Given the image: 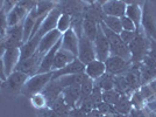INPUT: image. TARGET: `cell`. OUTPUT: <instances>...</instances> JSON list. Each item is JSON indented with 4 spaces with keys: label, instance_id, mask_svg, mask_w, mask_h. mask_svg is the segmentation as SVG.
Wrapping results in <instances>:
<instances>
[{
    "label": "cell",
    "instance_id": "obj_50",
    "mask_svg": "<svg viewBox=\"0 0 156 117\" xmlns=\"http://www.w3.org/2000/svg\"><path fill=\"white\" fill-rule=\"evenodd\" d=\"M52 2H56V1H58V0H51Z\"/></svg>",
    "mask_w": 156,
    "mask_h": 117
},
{
    "label": "cell",
    "instance_id": "obj_4",
    "mask_svg": "<svg viewBox=\"0 0 156 117\" xmlns=\"http://www.w3.org/2000/svg\"><path fill=\"white\" fill-rule=\"evenodd\" d=\"M141 28L149 39L156 40V14L149 1H146L142 6Z\"/></svg>",
    "mask_w": 156,
    "mask_h": 117
},
{
    "label": "cell",
    "instance_id": "obj_51",
    "mask_svg": "<svg viewBox=\"0 0 156 117\" xmlns=\"http://www.w3.org/2000/svg\"><path fill=\"white\" fill-rule=\"evenodd\" d=\"M155 112H156V110H155Z\"/></svg>",
    "mask_w": 156,
    "mask_h": 117
},
{
    "label": "cell",
    "instance_id": "obj_6",
    "mask_svg": "<svg viewBox=\"0 0 156 117\" xmlns=\"http://www.w3.org/2000/svg\"><path fill=\"white\" fill-rule=\"evenodd\" d=\"M93 47H94V53H96V58L100 60L105 62L108 56L111 55V48L108 40L104 34L101 27L98 22V28H97V35L96 39L93 40Z\"/></svg>",
    "mask_w": 156,
    "mask_h": 117
},
{
    "label": "cell",
    "instance_id": "obj_16",
    "mask_svg": "<svg viewBox=\"0 0 156 117\" xmlns=\"http://www.w3.org/2000/svg\"><path fill=\"white\" fill-rule=\"evenodd\" d=\"M59 15H61V12L56 7L47 14L43 21H42V24H41L39 32H37L41 36H43L44 34H47V33L52 31V29H56V25H57V20H58Z\"/></svg>",
    "mask_w": 156,
    "mask_h": 117
},
{
    "label": "cell",
    "instance_id": "obj_3",
    "mask_svg": "<svg viewBox=\"0 0 156 117\" xmlns=\"http://www.w3.org/2000/svg\"><path fill=\"white\" fill-rule=\"evenodd\" d=\"M146 34L143 31L137 29L136 35L133 39V41L128 45L130 52V61L133 62H140L143 61L144 56L148 54V49H149V42L146 40Z\"/></svg>",
    "mask_w": 156,
    "mask_h": 117
},
{
    "label": "cell",
    "instance_id": "obj_45",
    "mask_svg": "<svg viewBox=\"0 0 156 117\" xmlns=\"http://www.w3.org/2000/svg\"><path fill=\"white\" fill-rule=\"evenodd\" d=\"M84 4H86V5H93V4H96V2H98V0H82Z\"/></svg>",
    "mask_w": 156,
    "mask_h": 117
},
{
    "label": "cell",
    "instance_id": "obj_41",
    "mask_svg": "<svg viewBox=\"0 0 156 117\" xmlns=\"http://www.w3.org/2000/svg\"><path fill=\"white\" fill-rule=\"evenodd\" d=\"M0 78L5 82L7 78V75H6V70H5V66H4V61H2V58H0Z\"/></svg>",
    "mask_w": 156,
    "mask_h": 117
},
{
    "label": "cell",
    "instance_id": "obj_8",
    "mask_svg": "<svg viewBox=\"0 0 156 117\" xmlns=\"http://www.w3.org/2000/svg\"><path fill=\"white\" fill-rule=\"evenodd\" d=\"M42 58H43V55H40L37 52H35L32 56L25 58V60H20L16 68H15V70L26 73L29 76H32V75L37 73V69H39V66L41 63Z\"/></svg>",
    "mask_w": 156,
    "mask_h": 117
},
{
    "label": "cell",
    "instance_id": "obj_47",
    "mask_svg": "<svg viewBox=\"0 0 156 117\" xmlns=\"http://www.w3.org/2000/svg\"><path fill=\"white\" fill-rule=\"evenodd\" d=\"M4 7V0H0V9Z\"/></svg>",
    "mask_w": 156,
    "mask_h": 117
},
{
    "label": "cell",
    "instance_id": "obj_28",
    "mask_svg": "<svg viewBox=\"0 0 156 117\" xmlns=\"http://www.w3.org/2000/svg\"><path fill=\"white\" fill-rule=\"evenodd\" d=\"M129 101L130 103H132V107L134 109H142V108H144V105H146V100L140 94L139 89L133 90L132 95L129 96Z\"/></svg>",
    "mask_w": 156,
    "mask_h": 117
},
{
    "label": "cell",
    "instance_id": "obj_19",
    "mask_svg": "<svg viewBox=\"0 0 156 117\" xmlns=\"http://www.w3.org/2000/svg\"><path fill=\"white\" fill-rule=\"evenodd\" d=\"M80 83H75L69 87H65L63 91V98L65 104L69 107H75L78 102V98L80 95Z\"/></svg>",
    "mask_w": 156,
    "mask_h": 117
},
{
    "label": "cell",
    "instance_id": "obj_31",
    "mask_svg": "<svg viewBox=\"0 0 156 117\" xmlns=\"http://www.w3.org/2000/svg\"><path fill=\"white\" fill-rule=\"evenodd\" d=\"M7 29H8V25H7V12L4 8H1L0 9V38H1V41H5Z\"/></svg>",
    "mask_w": 156,
    "mask_h": 117
},
{
    "label": "cell",
    "instance_id": "obj_23",
    "mask_svg": "<svg viewBox=\"0 0 156 117\" xmlns=\"http://www.w3.org/2000/svg\"><path fill=\"white\" fill-rule=\"evenodd\" d=\"M113 107H114V110L119 114H121V115H124V116L128 115L129 111L132 110V108H133L129 101V96H126V95H121L119 101Z\"/></svg>",
    "mask_w": 156,
    "mask_h": 117
},
{
    "label": "cell",
    "instance_id": "obj_17",
    "mask_svg": "<svg viewBox=\"0 0 156 117\" xmlns=\"http://www.w3.org/2000/svg\"><path fill=\"white\" fill-rule=\"evenodd\" d=\"M62 39V38H61ZM61 48V40L56 45L51 47L48 52L43 55V58L41 60V63L39 66V69H37V73H48V72H52V63H54V58H55V55L56 53ZM36 73V74H37Z\"/></svg>",
    "mask_w": 156,
    "mask_h": 117
},
{
    "label": "cell",
    "instance_id": "obj_30",
    "mask_svg": "<svg viewBox=\"0 0 156 117\" xmlns=\"http://www.w3.org/2000/svg\"><path fill=\"white\" fill-rule=\"evenodd\" d=\"M114 76L112 74L108 73H105L101 77L99 78L101 82H100V88L103 90H108V89H113L114 88Z\"/></svg>",
    "mask_w": 156,
    "mask_h": 117
},
{
    "label": "cell",
    "instance_id": "obj_36",
    "mask_svg": "<svg viewBox=\"0 0 156 117\" xmlns=\"http://www.w3.org/2000/svg\"><path fill=\"white\" fill-rule=\"evenodd\" d=\"M137 32V31H136ZM136 32H130V31H121V33L119 34L120 35V39L122 40V42H125L126 45H129L130 42L133 41V39L135 38Z\"/></svg>",
    "mask_w": 156,
    "mask_h": 117
},
{
    "label": "cell",
    "instance_id": "obj_22",
    "mask_svg": "<svg viewBox=\"0 0 156 117\" xmlns=\"http://www.w3.org/2000/svg\"><path fill=\"white\" fill-rule=\"evenodd\" d=\"M97 28H98V22L94 21V19H92L91 17H86L83 20L82 24V32L87 39H90L93 42V40L96 39L97 35Z\"/></svg>",
    "mask_w": 156,
    "mask_h": 117
},
{
    "label": "cell",
    "instance_id": "obj_39",
    "mask_svg": "<svg viewBox=\"0 0 156 117\" xmlns=\"http://www.w3.org/2000/svg\"><path fill=\"white\" fill-rule=\"evenodd\" d=\"M147 109H149L151 111L156 110V95L149 97L148 100H146V105H144Z\"/></svg>",
    "mask_w": 156,
    "mask_h": 117
},
{
    "label": "cell",
    "instance_id": "obj_44",
    "mask_svg": "<svg viewBox=\"0 0 156 117\" xmlns=\"http://www.w3.org/2000/svg\"><path fill=\"white\" fill-rule=\"evenodd\" d=\"M104 117H125L124 115H121V114H119L117 111H112V112H108V114H106L104 115Z\"/></svg>",
    "mask_w": 156,
    "mask_h": 117
},
{
    "label": "cell",
    "instance_id": "obj_24",
    "mask_svg": "<svg viewBox=\"0 0 156 117\" xmlns=\"http://www.w3.org/2000/svg\"><path fill=\"white\" fill-rule=\"evenodd\" d=\"M101 21L105 24V26L107 27L108 29H111L112 32L117 33V34H120L121 31H122L120 18H117V17H110V15H104V18L101 19Z\"/></svg>",
    "mask_w": 156,
    "mask_h": 117
},
{
    "label": "cell",
    "instance_id": "obj_26",
    "mask_svg": "<svg viewBox=\"0 0 156 117\" xmlns=\"http://www.w3.org/2000/svg\"><path fill=\"white\" fill-rule=\"evenodd\" d=\"M72 27V17L69 13H61L58 20H57V25H56V29L59 32L63 33L66 32L68 29H70Z\"/></svg>",
    "mask_w": 156,
    "mask_h": 117
},
{
    "label": "cell",
    "instance_id": "obj_12",
    "mask_svg": "<svg viewBox=\"0 0 156 117\" xmlns=\"http://www.w3.org/2000/svg\"><path fill=\"white\" fill-rule=\"evenodd\" d=\"M28 78H29V75L26 73H22L20 70H14L12 74H9L7 76L6 81L4 82L2 87H6L11 90H21Z\"/></svg>",
    "mask_w": 156,
    "mask_h": 117
},
{
    "label": "cell",
    "instance_id": "obj_1",
    "mask_svg": "<svg viewBox=\"0 0 156 117\" xmlns=\"http://www.w3.org/2000/svg\"><path fill=\"white\" fill-rule=\"evenodd\" d=\"M52 81V72L48 73H37L34 74L27 80L25 85L22 87L21 92L23 95H26L28 97H30L34 94L42 92L46 89V87Z\"/></svg>",
    "mask_w": 156,
    "mask_h": 117
},
{
    "label": "cell",
    "instance_id": "obj_37",
    "mask_svg": "<svg viewBox=\"0 0 156 117\" xmlns=\"http://www.w3.org/2000/svg\"><path fill=\"white\" fill-rule=\"evenodd\" d=\"M139 91H140V94L142 95L144 100H148L149 97H151V96H154V95H155V92L151 90V88H150V87L147 85V83H144V85H140V88H139Z\"/></svg>",
    "mask_w": 156,
    "mask_h": 117
},
{
    "label": "cell",
    "instance_id": "obj_48",
    "mask_svg": "<svg viewBox=\"0 0 156 117\" xmlns=\"http://www.w3.org/2000/svg\"><path fill=\"white\" fill-rule=\"evenodd\" d=\"M11 1H12V2H13L14 5H16V4H18V2H19L20 0H11Z\"/></svg>",
    "mask_w": 156,
    "mask_h": 117
},
{
    "label": "cell",
    "instance_id": "obj_42",
    "mask_svg": "<svg viewBox=\"0 0 156 117\" xmlns=\"http://www.w3.org/2000/svg\"><path fill=\"white\" fill-rule=\"evenodd\" d=\"M6 51H7L6 42H5V41H0V58H4V55H5Z\"/></svg>",
    "mask_w": 156,
    "mask_h": 117
},
{
    "label": "cell",
    "instance_id": "obj_2",
    "mask_svg": "<svg viewBox=\"0 0 156 117\" xmlns=\"http://www.w3.org/2000/svg\"><path fill=\"white\" fill-rule=\"evenodd\" d=\"M99 25L101 27L104 34L106 35L107 40H108L111 48V55H117V56H120V58H125L127 61H130L132 56H130L128 45L122 42V40L120 39V35L117 34V33L112 32L111 29H108L107 27L105 26V24L103 21H99Z\"/></svg>",
    "mask_w": 156,
    "mask_h": 117
},
{
    "label": "cell",
    "instance_id": "obj_29",
    "mask_svg": "<svg viewBox=\"0 0 156 117\" xmlns=\"http://www.w3.org/2000/svg\"><path fill=\"white\" fill-rule=\"evenodd\" d=\"M47 97L46 95L43 94V91L42 92H37V94H34L30 96V103L34 108H36V109H44L47 105Z\"/></svg>",
    "mask_w": 156,
    "mask_h": 117
},
{
    "label": "cell",
    "instance_id": "obj_27",
    "mask_svg": "<svg viewBox=\"0 0 156 117\" xmlns=\"http://www.w3.org/2000/svg\"><path fill=\"white\" fill-rule=\"evenodd\" d=\"M121 96V94L118 90H115V88L113 89H108V90H103V94H101V98L103 101L106 102V103L111 104V105H114L119 101V98Z\"/></svg>",
    "mask_w": 156,
    "mask_h": 117
},
{
    "label": "cell",
    "instance_id": "obj_14",
    "mask_svg": "<svg viewBox=\"0 0 156 117\" xmlns=\"http://www.w3.org/2000/svg\"><path fill=\"white\" fill-rule=\"evenodd\" d=\"M4 66H5V70L6 75L8 76L9 74L15 70L16 66L20 61V48H7L6 53L2 58Z\"/></svg>",
    "mask_w": 156,
    "mask_h": 117
},
{
    "label": "cell",
    "instance_id": "obj_5",
    "mask_svg": "<svg viewBox=\"0 0 156 117\" xmlns=\"http://www.w3.org/2000/svg\"><path fill=\"white\" fill-rule=\"evenodd\" d=\"M76 34H77L78 40H79L77 58L80 62H83L84 65H87L89 62L96 60V53H94L93 42L85 36L84 34H83V32H82V29L79 32H76Z\"/></svg>",
    "mask_w": 156,
    "mask_h": 117
},
{
    "label": "cell",
    "instance_id": "obj_11",
    "mask_svg": "<svg viewBox=\"0 0 156 117\" xmlns=\"http://www.w3.org/2000/svg\"><path fill=\"white\" fill-rule=\"evenodd\" d=\"M78 45H79V40L75 29L70 28L66 32L62 34V39H61V48H63L68 52L72 53L76 58L78 55Z\"/></svg>",
    "mask_w": 156,
    "mask_h": 117
},
{
    "label": "cell",
    "instance_id": "obj_13",
    "mask_svg": "<svg viewBox=\"0 0 156 117\" xmlns=\"http://www.w3.org/2000/svg\"><path fill=\"white\" fill-rule=\"evenodd\" d=\"M85 70V65L80 62L78 58H76L73 62L65 66L64 68H61L58 70L52 72V80H57L63 76H69V75H75V74H82Z\"/></svg>",
    "mask_w": 156,
    "mask_h": 117
},
{
    "label": "cell",
    "instance_id": "obj_7",
    "mask_svg": "<svg viewBox=\"0 0 156 117\" xmlns=\"http://www.w3.org/2000/svg\"><path fill=\"white\" fill-rule=\"evenodd\" d=\"M130 61H127L125 58L117 56V55H110L108 58L105 61L106 66V73L112 75H121L129 68Z\"/></svg>",
    "mask_w": 156,
    "mask_h": 117
},
{
    "label": "cell",
    "instance_id": "obj_43",
    "mask_svg": "<svg viewBox=\"0 0 156 117\" xmlns=\"http://www.w3.org/2000/svg\"><path fill=\"white\" fill-rule=\"evenodd\" d=\"M89 117H104V115L100 112V111H98L97 109L96 110H92L90 114H89Z\"/></svg>",
    "mask_w": 156,
    "mask_h": 117
},
{
    "label": "cell",
    "instance_id": "obj_18",
    "mask_svg": "<svg viewBox=\"0 0 156 117\" xmlns=\"http://www.w3.org/2000/svg\"><path fill=\"white\" fill-rule=\"evenodd\" d=\"M76 56L72 54V53L65 51L63 48H59L56 55H55V58H54V63H52V72L54 70H58L61 68H64L65 66H68L69 63L73 62L76 60Z\"/></svg>",
    "mask_w": 156,
    "mask_h": 117
},
{
    "label": "cell",
    "instance_id": "obj_32",
    "mask_svg": "<svg viewBox=\"0 0 156 117\" xmlns=\"http://www.w3.org/2000/svg\"><path fill=\"white\" fill-rule=\"evenodd\" d=\"M128 117H156V112L147 109L146 107L142 108V109H134V108H132V110L128 114Z\"/></svg>",
    "mask_w": 156,
    "mask_h": 117
},
{
    "label": "cell",
    "instance_id": "obj_33",
    "mask_svg": "<svg viewBox=\"0 0 156 117\" xmlns=\"http://www.w3.org/2000/svg\"><path fill=\"white\" fill-rule=\"evenodd\" d=\"M92 89H93V80H91V78L87 77L85 75L83 81L80 82V92H82V95L89 96L92 92Z\"/></svg>",
    "mask_w": 156,
    "mask_h": 117
},
{
    "label": "cell",
    "instance_id": "obj_38",
    "mask_svg": "<svg viewBox=\"0 0 156 117\" xmlns=\"http://www.w3.org/2000/svg\"><path fill=\"white\" fill-rule=\"evenodd\" d=\"M98 111H100L103 115H106V114H108V112L114 111V107L103 101V102L98 103Z\"/></svg>",
    "mask_w": 156,
    "mask_h": 117
},
{
    "label": "cell",
    "instance_id": "obj_40",
    "mask_svg": "<svg viewBox=\"0 0 156 117\" xmlns=\"http://www.w3.org/2000/svg\"><path fill=\"white\" fill-rule=\"evenodd\" d=\"M42 117H59V115L52 109L44 108V109H42Z\"/></svg>",
    "mask_w": 156,
    "mask_h": 117
},
{
    "label": "cell",
    "instance_id": "obj_46",
    "mask_svg": "<svg viewBox=\"0 0 156 117\" xmlns=\"http://www.w3.org/2000/svg\"><path fill=\"white\" fill-rule=\"evenodd\" d=\"M106 1H107V0H98V2H99L100 5H103V4H105Z\"/></svg>",
    "mask_w": 156,
    "mask_h": 117
},
{
    "label": "cell",
    "instance_id": "obj_49",
    "mask_svg": "<svg viewBox=\"0 0 156 117\" xmlns=\"http://www.w3.org/2000/svg\"><path fill=\"white\" fill-rule=\"evenodd\" d=\"M2 85H4V81H2V80H1V78H0V88H1V87H2Z\"/></svg>",
    "mask_w": 156,
    "mask_h": 117
},
{
    "label": "cell",
    "instance_id": "obj_20",
    "mask_svg": "<svg viewBox=\"0 0 156 117\" xmlns=\"http://www.w3.org/2000/svg\"><path fill=\"white\" fill-rule=\"evenodd\" d=\"M125 15L128 17L134 22V25L137 29L141 28V18H142V6L141 5H139L137 2L127 4Z\"/></svg>",
    "mask_w": 156,
    "mask_h": 117
},
{
    "label": "cell",
    "instance_id": "obj_10",
    "mask_svg": "<svg viewBox=\"0 0 156 117\" xmlns=\"http://www.w3.org/2000/svg\"><path fill=\"white\" fill-rule=\"evenodd\" d=\"M61 38H62V33L57 29H52L50 32H48L41 38L36 52L39 53L40 55H44L51 47H54L58 42Z\"/></svg>",
    "mask_w": 156,
    "mask_h": 117
},
{
    "label": "cell",
    "instance_id": "obj_15",
    "mask_svg": "<svg viewBox=\"0 0 156 117\" xmlns=\"http://www.w3.org/2000/svg\"><path fill=\"white\" fill-rule=\"evenodd\" d=\"M84 73L87 77H90L93 81H98L106 73L105 62L96 58V60H93L91 62H89L87 65H85Z\"/></svg>",
    "mask_w": 156,
    "mask_h": 117
},
{
    "label": "cell",
    "instance_id": "obj_34",
    "mask_svg": "<svg viewBox=\"0 0 156 117\" xmlns=\"http://www.w3.org/2000/svg\"><path fill=\"white\" fill-rule=\"evenodd\" d=\"M21 22L22 21L20 20L19 15L14 11V8H12L9 12H7V25H8V27H14Z\"/></svg>",
    "mask_w": 156,
    "mask_h": 117
},
{
    "label": "cell",
    "instance_id": "obj_9",
    "mask_svg": "<svg viewBox=\"0 0 156 117\" xmlns=\"http://www.w3.org/2000/svg\"><path fill=\"white\" fill-rule=\"evenodd\" d=\"M126 7L127 2H125L124 0H107L101 5V11L104 15L121 18L126 13Z\"/></svg>",
    "mask_w": 156,
    "mask_h": 117
},
{
    "label": "cell",
    "instance_id": "obj_35",
    "mask_svg": "<svg viewBox=\"0 0 156 117\" xmlns=\"http://www.w3.org/2000/svg\"><path fill=\"white\" fill-rule=\"evenodd\" d=\"M120 20H121V27H122V31H130V32H136L137 31V28L135 27L134 22H133L128 17L124 15V17H121V18H120Z\"/></svg>",
    "mask_w": 156,
    "mask_h": 117
},
{
    "label": "cell",
    "instance_id": "obj_25",
    "mask_svg": "<svg viewBox=\"0 0 156 117\" xmlns=\"http://www.w3.org/2000/svg\"><path fill=\"white\" fill-rule=\"evenodd\" d=\"M54 8H55V2H52L51 0H42V1H39L33 9L36 17L39 18L41 15H47Z\"/></svg>",
    "mask_w": 156,
    "mask_h": 117
},
{
    "label": "cell",
    "instance_id": "obj_21",
    "mask_svg": "<svg viewBox=\"0 0 156 117\" xmlns=\"http://www.w3.org/2000/svg\"><path fill=\"white\" fill-rule=\"evenodd\" d=\"M36 19H37V17L34 12V9H32L25 18V20L22 21V42L23 43L30 39V35H32L33 28H34Z\"/></svg>",
    "mask_w": 156,
    "mask_h": 117
}]
</instances>
